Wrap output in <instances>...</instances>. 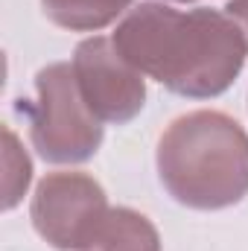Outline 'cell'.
I'll return each instance as SVG.
<instances>
[{
    "mask_svg": "<svg viewBox=\"0 0 248 251\" xmlns=\"http://www.w3.org/2000/svg\"><path fill=\"white\" fill-rule=\"evenodd\" d=\"M111 38L131 67L190 100L225 94L248 56L243 29L207 6L184 12L167 3H140L128 9Z\"/></svg>",
    "mask_w": 248,
    "mask_h": 251,
    "instance_id": "6da1fadb",
    "label": "cell"
},
{
    "mask_svg": "<svg viewBox=\"0 0 248 251\" xmlns=\"http://www.w3.org/2000/svg\"><path fill=\"white\" fill-rule=\"evenodd\" d=\"M164 190L193 210H225L248 196V134L225 111H190L164 128L155 152Z\"/></svg>",
    "mask_w": 248,
    "mask_h": 251,
    "instance_id": "7a4b0ae2",
    "label": "cell"
},
{
    "mask_svg": "<svg viewBox=\"0 0 248 251\" xmlns=\"http://www.w3.org/2000/svg\"><path fill=\"white\" fill-rule=\"evenodd\" d=\"M32 149L47 164H82L102 146V120L88 108L73 64L53 62L35 76V102L26 105Z\"/></svg>",
    "mask_w": 248,
    "mask_h": 251,
    "instance_id": "3957f363",
    "label": "cell"
},
{
    "mask_svg": "<svg viewBox=\"0 0 248 251\" xmlns=\"http://www.w3.org/2000/svg\"><path fill=\"white\" fill-rule=\"evenodd\" d=\"M108 207V196L94 176L47 173L35 187L29 219L38 237L56 251H79Z\"/></svg>",
    "mask_w": 248,
    "mask_h": 251,
    "instance_id": "277c9868",
    "label": "cell"
},
{
    "mask_svg": "<svg viewBox=\"0 0 248 251\" xmlns=\"http://www.w3.org/2000/svg\"><path fill=\"white\" fill-rule=\"evenodd\" d=\"M73 73L88 108L102 123L123 126L146 105V79L125 62L114 38L94 35L73 50Z\"/></svg>",
    "mask_w": 248,
    "mask_h": 251,
    "instance_id": "5b68a950",
    "label": "cell"
},
{
    "mask_svg": "<svg viewBox=\"0 0 248 251\" xmlns=\"http://www.w3.org/2000/svg\"><path fill=\"white\" fill-rule=\"evenodd\" d=\"M79 251H161V234L134 207H108Z\"/></svg>",
    "mask_w": 248,
    "mask_h": 251,
    "instance_id": "8992f818",
    "label": "cell"
},
{
    "mask_svg": "<svg viewBox=\"0 0 248 251\" xmlns=\"http://www.w3.org/2000/svg\"><path fill=\"white\" fill-rule=\"evenodd\" d=\"M131 0H41V12L70 32H97L128 12Z\"/></svg>",
    "mask_w": 248,
    "mask_h": 251,
    "instance_id": "52a82bcc",
    "label": "cell"
},
{
    "mask_svg": "<svg viewBox=\"0 0 248 251\" xmlns=\"http://www.w3.org/2000/svg\"><path fill=\"white\" fill-rule=\"evenodd\" d=\"M29 178H32V164L21 149L15 131L6 128V210H12L21 201V196L29 187Z\"/></svg>",
    "mask_w": 248,
    "mask_h": 251,
    "instance_id": "ba28073f",
    "label": "cell"
},
{
    "mask_svg": "<svg viewBox=\"0 0 248 251\" xmlns=\"http://www.w3.org/2000/svg\"><path fill=\"white\" fill-rule=\"evenodd\" d=\"M225 15L243 29V35H246V41H248V0H228L225 3Z\"/></svg>",
    "mask_w": 248,
    "mask_h": 251,
    "instance_id": "9c48e42d",
    "label": "cell"
},
{
    "mask_svg": "<svg viewBox=\"0 0 248 251\" xmlns=\"http://www.w3.org/2000/svg\"><path fill=\"white\" fill-rule=\"evenodd\" d=\"M164 3V0H161ZM173 3H196V0H173Z\"/></svg>",
    "mask_w": 248,
    "mask_h": 251,
    "instance_id": "30bf717a",
    "label": "cell"
}]
</instances>
